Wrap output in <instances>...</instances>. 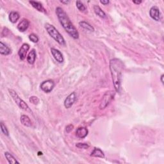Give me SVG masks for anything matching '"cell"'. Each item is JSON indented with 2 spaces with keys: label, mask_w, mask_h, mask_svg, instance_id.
<instances>
[{
  "label": "cell",
  "mask_w": 164,
  "mask_h": 164,
  "mask_svg": "<svg viewBox=\"0 0 164 164\" xmlns=\"http://www.w3.org/2000/svg\"><path fill=\"white\" fill-rule=\"evenodd\" d=\"M79 25L80 26V27L86 30H88V31H90V32H94V28L93 26H91L89 23L84 21L80 22Z\"/></svg>",
  "instance_id": "ac0fdd59"
},
{
  "label": "cell",
  "mask_w": 164,
  "mask_h": 164,
  "mask_svg": "<svg viewBox=\"0 0 164 164\" xmlns=\"http://www.w3.org/2000/svg\"><path fill=\"white\" fill-rule=\"evenodd\" d=\"M133 3H135V4H141V3H142V1H133Z\"/></svg>",
  "instance_id": "f546056e"
},
{
  "label": "cell",
  "mask_w": 164,
  "mask_h": 164,
  "mask_svg": "<svg viewBox=\"0 0 164 164\" xmlns=\"http://www.w3.org/2000/svg\"><path fill=\"white\" fill-rule=\"evenodd\" d=\"M55 87V83L51 80H47L44 81L40 84V89L42 91L46 93H49L53 91Z\"/></svg>",
  "instance_id": "8992f818"
},
{
  "label": "cell",
  "mask_w": 164,
  "mask_h": 164,
  "mask_svg": "<svg viewBox=\"0 0 164 164\" xmlns=\"http://www.w3.org/2000/svg\"><path fill=\"white\" fill-rule=\"evenodd\" d=\"M30 102L32 103L34 105H37V104L39 103V99L37 96H31L29 99Z\"/></svg>",
  "instance_id": "d4e9b609"
},
{
  "label": "cell",
  "mask_w": 164,
  "mask_h": 164,
  "mask_svg": "<svg viewBox=\"0 0 164 164\" xmlns=\"http://www.w3.org/2000/svg\"><path fill=\"white\" fill-rule=\"evenodd\" d=\"M60 2L62 3H64V4H67V3H69V1H61Z\"/></svg>",
  "instance_id": "4dcf8cb0"
},
{
  "label": "cell",
  "mask_w": 164,
  "mask_h": 164,
  "mask_svg": "<svg viewBox=\"0 0 164 164\" xmlns=\"http://www.w3.org/2000/svg\"><path fill=\"white\" fill-rule=\"evenodd\" d=\"M123 63L118 58L112 59L110 61V69L111 73L113 83L117 92H121L122 72L123 70Z\"/></svg>",
  "instance_id": "6da1fadb"
},
{
  "label": "cell",
  "mask_w": 164,
  "mask_h": 164,
  "mask_svg": "<svg viewBox=\"0 0 164 164\" xmlns=\"http://www.w3.org/2000/svg\"><path fill=\"white\" fill-rule=\"evenodd\" d=\"M21 123H22L23 126H26V127H31L32 123V121L30 120V119L28 117V115H22L21 116L20 118Z\"/></svg>",
  "instance_id": "4fadbf2b"
},
{
  "label": "cell",
  "mask_w": 164,
  "mask_h": 164,
  "mask_svg": "<svg viewBox=\"0 0 164 164\" xmlns=\"http://www.w3.org/2000/svg\"><path fill=\"white\" fill-rule=\"evenodd\" d=\"M8 92H9V94L11 97H12L14 101L16 102L17 105H18L20 108L25 110L26 112H32V110L30 109L28 105L18 96V94H17L16 91L12 90V89H8Z\"/></svg>",
  "instance_id": "277c9868"
},
{
  "label": "cell",
  "mask_w": 164,
  "mask_h": 164,
  "mask_svg": "<svg viewBox=\"0 0 164 164\" xmlns=\"http://www.w3.org/2000/svg\"><path fill=\"white\" fill-rule=\"evenodd\" d=\"M51 52L53 57L55 59L56 62H58V63L61 64L64 62V56L62 54V53L58 49H56L55 48H51Z\"/></svg>",
  "instance_id": "30bf717a"
},
{
  "label": "cell",
  "mask_w": 164,
  "mask_h": 164,
  "mask_svg": "<svg viewBox=\"0 0 164 164\" xmlns=\"http://www.w3.org/2000/svg\"><path fill=\"white\" fill-rule=\"evenodd\" d=\"M56 14L60 23L65 32L74 39H78L79 38V33L75 26L71 23L65 11L62 8L57 7L56 8Z\"/></svg>",
  "instance_id": "7a4b0ae2"
},
{
  "label": "cell",
  "mask_w": 164,
  "mask_h": 164,
  "mask_svg": "<svg viewBox=\"0 0 164 164\" xmlns=\"http://www.w3.org/2000/svg\"><path fill=\"white\" fill-rule=\"evenodd\" d=\"M163 77H164V74H162V76L160 77V81L162 82V84H164V82H163Z\"/></svg>",
  "instance_id": "f1b7e54d"
},
{
  "label": "cell",
  "mask_w": 164,
  "mask_h": 164,
  "mask_svg": "<svg viewBox=\"0 0 164 164\" xmlns=\"http://www.w3.org/2000/svg\"><path fill=\"white\" fill-rule=\"evenodd\" d=\"M29 3L32 5L33 7L35 8L36 10H37L38 11L41 12L46 13V10L44 9L43 5H42L40 3L38 2V1H30Z\"/></svg>",
  "instance_id": "5bb4252c"
},
{
  "label": "cell",
  "mask_w": 164,
  "mask_h": 164,
  "mask_svg": "<svg viewBox=\"0 0 164 164\" xmlns=\"http://www.w3.org/2000/svg\"><path fill=\"white\" fill-rule=\"evenodd\" d=\"M76 99V95L75 92H72L65 98L64 101V106L66 108H70L73 105Z\"/></svg>",
  "instance_id": "52a82bcc"
},
{
  "label": "cell",
  "mask_w": 164,
  "mask_h": 164,
  "mask_svg": "<svg viewBox=\"0 0 164 164\" xmlns=\"http://www.w3.org/2000/svg\"><path fill=\"white\" fill-rule=\"evenodd\" d=\"M73 128H74V126L73 124H69L65 127V132H66L67 133H70L71 131L73 130Z\"/></svg>",
  "instance_id": "4316f807"
},
{
  "label": "cell",
  "mask_w": 164,
  "mask_h": 164,
  "mask_svg": "<svg viewBox=\"0 0 164 164\" xmlns=\"http://www.w3.org/2000/svg\"><path fill=\"white\" fill-rule=\"evenodd\" d=\"M115 92L114 91H110L105 92V94L103 95L102 100L101 101L100 105H99V109L103 110L105 109L106 107L108 106L110 103L114 99L115 96Z\"/></svg>",
  "instance_id": "5b68a950"
},
{
  "label": "cell",
  "mask_w": 164,
  "mask_h": 164,
  "mask_svg": "<svg viewBox=\"0 0 164 164\" xmlns=\"http://www.w3.org/2000/svg\"><path fill=\"white\" fill-rule=\"evenodd\" d=\"M100 3L101 4H103L104 5H108L110 1H108V0H101Z\"/></svg>",
  "instance_id": "83f0119b"
},
{
  "label": "cell",
  "mask_w": 164,
  "mask_h": 164,
  "mask_svg": "<svg viewBox=\"0 0 164 164\" xmlns=\"http://www.w3.org/2000/svg\"><path fill=\"white\" fill-rule=\"evenodd\" d=\"M1 132H3V133L5 136H7V137L9 136V132H8V130L7 128V127H6L5 125L3 123H1Z\"/></svg>",
  "instance_id": "cb8c5ba5"
},
{
  "label": "cell",
  "mask_w": 164,
  "mask_h": 164,
  "mask_svg": "<svg viewBox=\"0 0 164 164\" xmlns=\"http://www.w3.org/2000/svg\"><path fill=\"white\" fill-rule=\"evenodd\" d=\"M76 146L77 148H80V149H88L89 148V145L86 144V143H77L76 144Z\"/></svg>",
  "instance_id": "484cf974"
},
{
  "label": "cell",
  "mask_w": 164,
  "mask_h": 164,
  "mask_svg": "<svg viewBox=\"0 0 164 164\" xmlns=\"http://www.w3.org/2000/svg\"><path fill=\"white\" fill-rule=\"evenodd\" d=\"M35 59H36V51L35 49H32L27 56V61L30 64L32 65L35 63Z\"/></svg>",
  "instance_id": "e0dca14e"
},
{
  "label": "cell",
  "mask_w": 164,
  "mask_h": 164,
  "mask_svg": "<svg viewBox=\"0 0 164 164\" xmlns=\"http://www.w3.org/2000/svg\"><path fill=\"white\" fill-rule=\"evenodd\" d=\"M94 10L96 14L99 17H101V18H105L106 17V14L105 13V12L101 9L98 5L94 6Z\"/></svg>",
  "instance_id": "d6986e66"
},
{
  "label": "cell",
  "mask_w": 164,
  "mask_h": 164,
  "mask_svg": "<svg viewBox=\"0 0 164 164\" xmlns=\"http://www.w3.org/2000/svg\"><path fill=\"white\" fill-rule=\"evenodd\" d=\"M20 15L17 12H12L9 14V20L11 23H16L19 20Z\"/></svg>",
  "instance_id": "ffe728a7"
},
{
  "label": "cell",
  "mask_w": 164,
  "mask_h": 164,
  "mask_svg": "<svg viewBox=\"0 0 164 164\" xmlns=\"http://www.w3.org/2000/svg\"><path fill=\"white\" fill-rule=\"evenodd\" d=\"M91 156L93 157H97V158H101V159H103L105 158V154H104L103 152L100 150L99 148H94V150L92 151V152L91 154Z\"/></svg>",
  "instance_id": "2e32d148"
},
{
  "label": "cell",
  "mask_w": 164,
  "mask_h": 164,
  "mask_svg": "<svg viewBox=\"0 0 164 164\" xmlns=\"http://www.w3.org/2000/svg\"><path fill=\"white\" fill-rule=\"evenodd\" d=\"M30 49V46L29 44L27 43L23 44L22 46L21 47V48L19 49L18 51V55L20 59L21 60H24L26 58V55H27V53L28 51V50Z\"/></svg>",
  "instance_id": "9c48e42d"
},
{
  "label": "cell",
  "mask_w": 164,
  "mask_h": 164,
  "mask_svg": "<svg viewBox=\"0 0 164 164\" xmlns=\"http://www.w3.org/2000/svg\"><path fill=\"white\" fill-rule=\"evenodd\" d=\"M89 131L86 128L80 127L76 131V135L80 139H83L87 136Z\"/></svg>",
  "instance_id": "7c38bea8"
},
{
  "label": "cell",
  "mask_w": 164,
  "mask_h": 164,
  "mask_svg": "<svg viewBox=\"0 0 164 164\" xmlns=\"http://www.w3.org/2000/svg\"><path fill=\"white\" fill-rule=\"evenodd\" d=\"M45 29L46 30L48 34L53 39L61 46H65V41L64 38L60 34V32L56 30L54 26L49 23H46L45 25Z\"/></svg>",
  "instance_id": "3957f363"
},
{
  "label": "cell",
  "mask_w": 164,
  "mask_h": 164,
  "mask_svg": "<svg viewBox=\"0 0 164 164\" xmlns=\"http://www.w3.org/2000/svg\"><path fill=\"white\" fill-rule=\"evenodd\" d=\"M0 53L3 55H8L11 53V49L2 42L0 43Z\"/></svg>",
  "instance_id": "9a60e30c"
},
{
  "label": "cell",
  "mask_w": 164,
  "mask_h": 164,
  "mask_svg": "<svg viewBox=\"0 0 164 164\" xmlns=\"http://www.w3.org/2000/svg\"><path fill=\"white\" fill-rule=\"evenodd\" d=\"M150 15L151 18L154 21H160L161 19L160 10L156 6H153V7L151 8L150 11Z\"/></svg>",
  "instance_id": "ba28073f"
},
{
  "label": "cell",
  "mask_w": 164,
  "mask_h": 164,
  "mask_svg": "<svg viewBox=\"0 0 164 164\" xmlns=\"http://www.w3.org/2000/svg\"><path fill=\"white\" fill-rule=\"evenodd\" d=\"M28 37H29V39L34 43H37L38 42V40H39V39H38V37H37V35L34 34H30L28 36Z\"/></svg>",
  "instance_id": "603a6c76"
},
{
  "label": "cell",
  "mask_w": 164,
  "mask_h": 164,
  "mask_svg": "<svg viewBox=\"0 0 164 164\" xmlns=\"http://www.w3.org/2000/svg\"><path fill=\"white\" fill-rule=\"evenodd\" d=\"M76 7L78 8V9L81 12H84L86 10V7H85V5H83V3L80 1H77L76 2Z\"/></svg>",
  "instance_id": "7402d4cb"
},
{
  "label": "cell",
  "mask_w": 164,
  "mask_h": 164,
  "mask_svg": "<svg viewBox=\"0 0 164 164\" xmlns=\"http://www.w3.org/2000/svg\"><path fill=\"white\" fill-rule=\"evenodd\" d=\"M5 158L7 159V161L9 163L11 164H14V163H19V162L17 161L15 158L14 157L13 155H12L10 153L8 152H5Z\"/></svg>",
  "instance_id": "44dd1931"
},
{
  "label": "cell",
  "mask_w": 164,
  "mask_h": 164,
  "mask_svg": "<svg viewBox=\"0 0 164 164\" xmlns=\"http://www.w3.org/2000/svg\"><path fill=\"white\" fill-rule=\"evenodd\" d=\"M29 25H30L29 21L26 19H23L18 24V25H17V29L19 30V32H24L28 28Z\"/></svg>",
  "instance_id": "8fae6325"
}]
</instances>
